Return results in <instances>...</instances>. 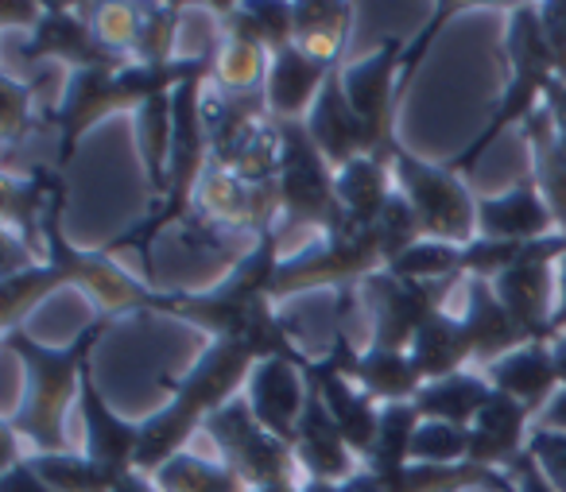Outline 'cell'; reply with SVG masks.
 I'll list each match as a JSON object with an SVG mask.
<instances>
[{
	"label": "cell",
	"mask_w": 566,
	"mask_h": 492,
	"mask_svg": "<svg viewBox=\"0 0 566 492\" xmlns=\"http://www.w3.org/2000/svg\"><path fill=\"white\" fill-rule=\"evenodd\" d=\"M249 407L275 438L295 446L303 407H307V376L295 360H256L249 376Z\"/></svg>",
	"instance_id": "obj_16"
},
{
	"label": "cell",
	"mask_w": 566,
	"mask_h": 492,
	"mask_svg": "<svg viewBox=\"0 0 566 492\" xmlns=\"http://www.w3.org/2000/svg\"><path fill=\"white\" fill-rule=\"evenodd\" d=\"M524 136L535 151V182L543 202L555 213V226L566 233V82L555 78L547 86L543 105L524 121Z\"/></svg>",
	"instance_id": "obj_14"
},
{
	"label": "cell",
	"mask_w": 566,
	"mask_h": 492,
	"mask_svg": "<svg viewBox=\"0 0 566 492\" xmlns=\"http://www.w3.org/2000/svg\"><path fill=\"white\" fill-rule=\"evenodd\" d=\"M295 458L307 465L315 481L346 484L354 477V450L342 438L338 422H334L331 407H326L318 384L307 380V407H303L300 435H295Z\"/></svg>",
	"instance_id": "obj_19"
},
{
	"label": "cell",
	"mask_w": 566,
	"mask_h": 492,
	"mask_svg": "<svg viewBox=\"0 0 566 492\" xmlns=\"http://www.w3.org/2000/svg\"><path fill=\"white\" fill-rule=\"evenodd\" d=\"M0 102H4V140H17L20 128L32 125V86H20V82L12 78H0ZM35 125H43V121H35Z\"/></svg>",
	"instance_id": "obj_39"
},
{
	"label": "cell",
	"mask_w": 566,
	"mask_h": 492,
	"mask_svg": "<svg viewBox=\"0 0 566 492\" xmlns=\"http://www.w3.org/2000/svg\"><path fill=\"white\" fill-rule=\"evenodd\" d=\"M213 82H218V94L226 97H241V94H264L268 82V63H264V48L252 40H237L229 35L226 51L213 63Z\"/></svg>",
	"instance_id": "obj_34"
},
{
	"label": "cell",
	"mask_w": 566,
	"mask_h": 492,
	"mask_svg": "<svg viewBox=\"0 0 566 492\" xmlns=\"http://www.w3.org/2000/svg\"><path fill=\"white\" fill-rule=\"evenodd\" d=\"M543 35H547L551 51H555L558 78L566 82V4H539Z\"/></svg>",
	"instance_id": "obj_40"
},
{
	"label": "cell",
	"mask_w": 566,
	"mask_h": 492,
	"mask_svg": "<svg viewBox=\"0 0 566 492\" xmlns=\"http://www.w3.org/2000/svg\"><path fill=\"white\" fill-rule=\"evenodd\" d=\"M40 20L32 24V40L24 43V55L32 63L40 59H63L78 71H125V51L109 48L102 35L90 28V20L71 4H40Z\"/></svg>",
	"instance_id": "obj_11"
},
{
	"label": "cell",
	"mask_w": 566,
	"mask_h": 492,
	"mask_svg": "<svg viewBox=\"0 0 566 492\" xmlns=\"http://www.w3.org/2000/svg\"><path fill=\"white\" fill-rule=\"evenodd\" d=\"M109 322L113 314H97L63 349H43L40 342L12 329L4 345L12 353H20V360L28 368V380H32L28 404L9 419L12 435H24L28 442L40 446V453H66V435H63L66 407H71L74 396H82V368L90 365V349L109 329Z\"/></svg>",
	"instance_id": "obj_3"
},
{
	"label": "cell",
	"mask_w": 566,
	"mask_h": 492,
	"mask_svg": "<svg viewBox=\"0 0 566 492\" xmlns=\"http://www.w3.org/2000/svg\"><path fill=\"white\" fill-rule=\"evenodd\" d=\"M535 430H566V388L535 415Z\"/></svg>",
	"instance_id": "obj_43"
},
{
	"label": "cell",
	"mask_w": 566,
	"mask_h": 492,
	"mask_svg": "<svg viewBox=\"0 0 566 492\" xmlns=\"http://www.w3.org/2000/svg\"><path fill=\"white\" fill-rule=\"evenodd\" d=\"M140 151H144V171L156 190V202L167 195V159H171V133H175V105L171 94L148 97L140 105Z\"/></svg>",
	"instance_id": "obj_31"
},
{
	"label": "cell",
	"mask_w": 566,
	"mask_h": 492,
	"mask_svg": "<svg viewBox=\"0 0 566 492\" xmlns=\"http://www.w3.org/2000/svg\"><path fill=\"white\" fill-rule=\"evenodd\" d=\"M221 12H226L229 35L260 43L272 55L295 43L292 4H221Z\"/></svg>",
	"instance_id": "obj_30"
},
{
	"label": "cell",
	"mask_w": 566,
	"mask_h": 492,
	"mask_svg": "<svg viewBox=\"0 0 566 492\" xmlns=\"http://www.w3.org/2000/svg\"><path fill=\"white\" fill-rule=\"evenodd\" d=\"M331 357L338 360V373L346 376V380L361 384L365 396H380V399H388V404H408L427 384L408 353L377 349V345L357 353L354 342H349V329H342V326L334 329Z\"/></svg>",
	"instance_id": "obj_15"
},
{
	"label": "cell",
	"mask_w": 566,
	"mask_h": 492,
	"mask_svg": "<svg viewBox=\"0 0 566 492\" xmlns=\"http://www.w3.org/2000/svg\"><path fill=\"white\" fill-rule=\"evenodd\" d=\"M493 396V384L485 376H470L458 373L447 380H431L419 388V396L411 404L419 407L423 419H439V422H454V427H473V419L481 415V407Z\"/></svg>",
	"instance_id": "obj_28"
},
{
	"label": "cell",
	"mask_w": 566,
	"mask_h": 492,
	"mask_svg": "<svg viewBox=\"0 0 566 492\" xmlns=\"http://www.w3.org/2000/svg\"><path fill=\"white\" fill-rule=\"evenodd\" d=\"M252 349L233 337H218L210 349L202 353L187 380L175 388V399L159 415H151L140 427V450H136V469L140 473H156L159 465L182 453V442L195 435V427H206L213 411L233 399L237 384L249 376Z\"/></svg>",
	"instance_id": "obj_2"
},
{
	"label": "cell",
	"mask_w": 566,
	"mask_h": 492,
	"mask_svg": "<svg viewBox=\"0 0 566 492\" xmlns=\"http://www.w3.org/2000/svg\"><path fill=\"white\" fill-rule=\"evenodd\" d=\"M388 164H392V148L380 151V156H361L338 171V198L357 229L377 226L388 198L396 195V190L388 187V182H392L388 179Z\"/></svg>",
	"instance_id": "obj_27"
},
{
	"label": "cell",
	"mask_w": 566,
	"mask_h": 492,
	"mask_svg": "<svg viewBox=\"0 0 566 492\" xmlns=\"http://www.w3.org/2000/svg\"><path fill=\"white\" fill-rule=\"evenodd\" d=\"M400 78H403V48L400 40H385L377 55L361 59V63L342 71V90H346L349 105L357 117L369 125V133L380 144H392V117L396 102H400Z\"/></svg>",
	"instance_id": "obj_12"
},
{
	"label": "cell",
	"mask_w": 566,
	"mask_h": 492,
	"mask_svg": "<svg viewBox=\"0 0 566 492\" xmlns=\"http://www.w3.org/2000/svg\"><path fill=\"white\" fill-rule=\"evenodd\" d=\"M338 492H388V489L377 481V477L369 473V469H365V473H354V477H349L346 484H338Z\"/></svg>",
	"instance_id": "obj_46"
},
{
	"label": "cell",
	"mask_w": 566,
	"mask_h": 492,
	"mask_svg": "<svg viewBox=\"0 0 566 492\" xmlns=\"http://www.w3.org/2000/svg\"><path fill=\"white\" fill-rule=\"evenodd\" d=\"M392 171L400 179V190L408 195V202L416 206L427 241H447L458 244V249L473 244L478 202H473L465 182L454 171L423 164L419 156L403 151L400 144H392Z\"/></svg>",
	"instance_id": "obj_6"
},
{
	"label": "cell",
	"mask_w": 566,
	"mask_h": 492,
	"mask_svg": "<svg viewBox=\"0 0 566 492\" xmlns=\"http://www.w3.org/2000/svg\"><path fill=\"white\" fill-rule=\"evenodd\" d=\"M295 12V43H300L307 55L326 59V63H342V48H346L349 35V17L354 9L349 4H292Z\"/></svg>",
	"instance_id": "obj_29"
},
{
	"label": "cell",
	"mask_w": 566,
	"mask_h": 492,
	"mask_svg": "<svg viewBox=\"0 0 566 492\" xmlns=\"http://www.w3.org/2000/svg\"><path fill=\"white\" fill-rule=\"evenodd\" d=\"M28 465L55 492H113L117 484V477H109L90 458H74V453H40V458H28Z\"/></svg>",
	"instance_id": "obj_35"
},
{
	"label": "cell",
	"mask_w": 566,
	"mask_h": 492,
	"mask_svg": "<svg viewBox=\"0 0 566 492\" xmlns=\"http://www.w3.org/2000/svg\"><path fill=\"white\" fill-rule=\"evenodd\" d=\"M63 202H66V187H59L55 195H51L48 210H43V226H40L51 260L43 268L28 264V268H20L17 275L4 280V287H0V318L12 326L28 306H35L51 287H59V283H82L86 291H94V299L105 306L102 314H113V318L125 311H151L156 291L136 283L133 275H125L120 268H113L102 249L78 252L66 241L63 229H59Z\"/></svg>",
	"instance_id": "obj_1"
},
{
	"label": "cell",
	"mask_w": 566,
	"mask_h": 492,
	"mask_svg": "<svg viewBox=\"0 0 566 492\" xmlns=\"http://www.w3.org/2000/svg\"><path fill=\"white\" fill-rule=\"evenodd\" d=\"M527 419H532V411H527L524 404H516L512 396H504V391L493 388L489 404L481 407V415L470 427V453H465V461L489 465V469H496V461H501V465H512V461L524 453Z\"/></svg>",
	"instance_id": "obj_24"
},
{
	"label": "cell",
	"mask_w": 566,
	"mask_h": 492,
	"mask_svg": "<svg viewBox=\"0 0 566 492\" xmlns=\"http://www.w3.org/2000/svg\"><path fill=\"white\" fill-rule=\"evenodd\" d=\"M555 226V213L543 202V190L535 179H524L501 198L478 202V233L489 241H539Z\"/></svg>",
	"instance_id": "obj_22"
},
{
	"label": "cell",
	"mask_w": 566,
	"mask_h": 492,
	"mask_svg": "<svg viewBox=\"0 0 566 492\" xmlns=\"http://www.w3.org/2000/svg\"><path fill=\"white\" fill-rule=\"evenodd\" d=\"M509 473H512V481H516V492H558L555 484L543 477V469H539V461H535L532 450L520 453V458L509 465Z\"/></svg>",
	"instance_id": "obj_41"
},
{
	"label": "cell",
	"mask_w": 566,
	"mask_h": 492,
	"mask_svg": "<svg viewBox=\"0 0 566 492\" xmlns=\"http://www.w3.org/2000/svg\"><path fill=\"white\" fill-rule=\"evenodd\" d=\"M558 329H566V257L558 260V306L551 314V334L558 337Z\"/></svg>",
	"instance_id": "obj_44"
},
{
	"label": "cell",
	"mask_w": 566,
	"mask_h": 492,
	"mask_svg": "<svg viewBox=\"0 0 566 492\" xmlns=\"http://www.w3.org/2000/svg\"><path fill=\"white\" fill-rule=\"evenodd\" d=\"M113 492H159V489L148 481V473H140V469H133V473H125L117 484H113Z\"/></svg>",
	"instance_id": "obj_45"
},
{
	"label": "cell",
	"mask_w": 566,
	"mask_h": 492,
	"mask_svg": "<svg viewBox=\"0 0 566 492\" xmlns=\"http://www.w3.org/2000/svg\"><path fill=\"white\" fill-rule=\"evenodd\" d=\"M509 59H512V78L504 86L501 105L493 109L489 125L481 128V136L470 144L465 151H458L447 164V171H473L478 159L493 148V140L516 121H527L539 102L547 97V86L558 78V63L555 51H551L547 35H543V20L535 4H516L512 9V24H509Z\"/></svg>",
	"instance_id": "obj_4"
},
{
	"label": "cell",
	"mask_w": 566,
	"mask_h": 492,
	"mask_svg": "<svg viewBox=\"0 0 566 492\" xmlns=\"http://www.w3.org/2000/svg\"><path fill=\"white\" fill-rule=\"evenodd\" d=\"M555 257L558 260L566 257V233L527 241L516 264L493 280L496 299L509 306V314L520 322V329H524L532 342H551V337H555L551 334V314H555V306H551V295H555L551 260Z\"/></svg>",
	"instance_id": "obj_10"
},
{
	"label": "cell",
	"mask_w": 566,
	"mask_h": 492,
	"mask_svg": "<svg viewBox=\"0 0 566 492\" xmlns=\"http://www.w3.org/2000/svg\"><path fill=\"white\" fill-rule=\"evenodd\" d=\"M465 453H470V427L427 419V422H419L416 438H411V458L416 461L454 465V461H465Z\"/></svg>",
	"instance_id": "obj_37"
},
{
	"label": "cell",
	"mask_w": 566,
	"mask_h": 492,
	"mask_svg": "<svg viewBox=\"0 0 566 492\" xmlns=\"http://www.w3.org/2000/svg\"><path fill=\"white\" fill-rule=\"evenodd\" d=\"M465 299H470V303H465L462 326L473 342V357H478L485 368L493 365V360H501L504 353L532 345V337L520 329V322L509 314V306L496 299L493 280H478V275H470V283H465Z\"/></svg>",
	"instance_id": "obj_20"
},
{
	"label": "cell",
	"mask_w": 566,
	"mask_h": 492,
	"mask_svg": "<svg viewBox=\"0 0 566 492\" xmlns=\"http://www.w3.org/2000/svg\"><path fill=\"white\" fill-rule=\"evenodd\" d=\"M450 283H458V275L419 283V280H396L392 272H373L361 283V299L373 318V345L396 353L411 349V342L427 326V318L439 314V299L450 291Z\"/></svg>",
	"instance_id": "obj_9"
},
{
	"label": "cell",
	"mask_w": 566,
	"mask_h": 492,
	"mask_svg": "<svg viewBox=\"0 0 566 492\" xmlns=\"http://www.w3.org/2000/svg\"><path fill=\"white\" fill-rule=\"evenodd\" d=\"M156 484L164 492H244V481L237 469L195 458V453H175L167 465H159Z\"/></svg>",
	"instance_id": "obj_33"
},
{
	"label": "cell",
	"mask_w": 566,
	"mask_h": 492,
	"mask_svg": "<svg viewBox=\"0 0 566 492\" xmlns=\"http://www.w3.org/2000/svg\"><path fill=\"white\" fill-rule=\"evenodd\" d=\"M380 264H385V249H380L377 229H349V233L326 237L315 249L283 260L272 280V299L292 295V291L303 287H326V283H334L342 291L361 287Z\"/></svg>",
	"instance_id": "obj_8"
},
{
	"label": "cell",
	"mask_w": 566,
	"mask_h": 492,
	"mask_svg": "<svg viewBox=\"0 0 566 492\" xmlns=\"http://www.w3.org/2000/svg\"><path fill=\"white\" fill-rule=\"evenodd\" d=\"M338 66L342 63H326V59L307 55L300 43L275 51L272 63H268V82H264L272 121H307V113L315 109L318 94H323L326 78Z\"/></svg>",
	"instance_id": "obj_17"
},
{
	"label": "cell",
	"mask_w": 566,
	"mask_h": 492,
	"mask_svg": "<svg viewBox=\"0 0 566 492\" xmlns=\"http://www.w3.org/2000/svg\"><path fill=\"white\" fill-rule=\"evenodd\" d=\"M0 492H55V489L28 461H17V465H9L4 477H0Z\"/></svg>",
	"instance_id": "obj_42"
},
{
	"label": "cell",
	"mask_w": 566,
	"mask_h": 492,
	"mask_svg": "<svg viewBox=\"0 0 566 492\" xmlns=\"http://www.w3.org/2000/svg\"><path fill=\"white\" fill-rule=\"evenodd\" d=\"M82 422H86V458L102 465L109 477H125L136 469V450H140V427L125 422L109 404L102 388L94 384L90 365L82 368Z\"/></svg>",
	"instance_id": "obj_18"
},
{
	"label": "cell",
	"mask_w": 566,
	"mask_h": 492,
	"mask_svg": "<svg viewBox=\"0 0 566 492\" xmlns=\"http://www.w3.org/2000/svg\"><path fill=\"white\" fill-rule=\"evenodd\" d=\"M385 272H392L396 280L431 283V280H450V275H462L465 264H462V249H458V244L427 241V237H423V241L411 244L403 257H396Z\"/></svg>",
	"instance_id": "obj_36"
},
{
	"label": "cell",
	"mask_w": 566,
	"mask_h": 492,
	"mask_svg": "<svg viewBox=\"0 0 566 492\" xmlns=\"http://www.w3.org/2000/svg\"><path fill=\"white\" fill-rule=\"evenodd\" d=\"M527 450L535 453L543 477H547L558 492H566V430H532Z\"/></svg>",
	"instance_id": "obj_38"
},
{
	"label": "cell",
	"mask_w": 566,
	"mask_h": 492,
	"mask_svg": "<svg viewBox=\"0 0 566 492\" xmlns=\"http://www.w3.org/2000/svg\"><path fill=\"white\" fill-rule=\"evenodd\" d=\"M280 128V213L283 226H318L326 237L357 229L338 198V175L311 140L307 121H275Z\"/></svg>",
	"instance_id": "obj_5"
},
{
	"label": "cell",
	"mask_w": 566,
	"mask_h": 492,
	"mask_svg": "<svg viewBox=\"0 0 566 492\" xmlns=\"http://www.w3.org/2000/svg\"><path fill=\"white\" fill-rule=\"evenodd\" d=\"M555 373H558V384H566V334L563 337H555Z\"/></svg>",
	"instance_id": "obj_47"
},
{
	"label": "cell",
	"mask_w": 566,
	"mask_h": 492,
	"mask_svg": "<svg viewBox=\"0 0 566 492\" xmlns=\"http://www.w3.org/2000/svg\"><path fill=\"white\" fill-rule=\"evenodd\" d=\"M206 435L221 450L229 469L241 473L244 484L268 489V484H292L295 446L275 438L264 422L252 415L249 399H229L221 411L206 419Z\"/></svg>",
	"instance_id": "obj_7"
},
{
	"label": "cell",
	"mask_w": 566,
	"mask_h": 492,
	"mask_svg": "<svg viewBox=\"0 0 566 492\" xmlns=\"http://www.w3.org/2000/svg\"><path fill=\"white\" fill-rule=\"evenodd\" d=\"M303 376H307L311 384H318V391H323L326 407H331L334 422H338L349 450L369 458V450L377 446V435H380V411H373L369 396L357 391L354 380H346V376L338 373V360L334 357L318 360V365H307Z\"/></svg>",
	"instance_id": "obj_21"
},
{
	"label": "cell",
	"mask_w": 566,
	"mask_h": 492,
	"mask_svg": "<svg viewBox=\"0 0 566 492\" xmlns=\"http://www.w3.org/2000/svg\"><path fill=\"white\" fill-rule=\"evenodd\" d=\"M388 492H458V489H493V492H516L512 473H496L489 465L473 461H454V465H431V461H408L403 469L388 477H377Z\"/></svg>",
	"instance_id": "obj_25"
},
{
	"label": "cell",
	"mask_w": 566,
	"mask_h": 492,
	"mask_svg": "<svg viewBox=\"0 0 566 492\" xmlns=\"http://www.w3.org/2000/svg\"><path fill=\"white\" fill-rule=\"evenodd\" d=\"M485 380L493 384L496 391L512 396L516 404H524L532 411V419L543 411V404H551V391L558 384L555 373V349L547 342H532L524 349H512L504 353L501 360L485 368Z\"/></svg>",
	"instance_id": "obj_23"
},
{
	"label": "cell",
	"mask_w": 566,
	"mask_h": 492,
	"mask_svg": "<svg viewBox=\"0 0 566 492\" xmlns=\"http://www.w3.org/2000/svg\"><path fill=\"white\" fill-rule=\"evenodd\" d=\"M419 407L411 404H388L385 411H380V435H377V446L369 450V473L373 477H388L396 473V469L408 465L411 458V438H416L419 430Z\"/></svg>",
	"instance_id": "obj_32"
},
{
	"label": "cell",
	"mask_w": 566,
	"mask_h": 492,
	"mask_svg": "<svg viewBox=\"0 0 566 492\" xmlns=\"http://www.w3.org/2000/svg\"><path fill=\"white\" fill-rule=\"evenodd\" d=\"M408 357L416 360L419 376H423L427 384L447 380V376L462 373V365L473 357V342H470V334H465L462 318H450V314L439 311L434 318H427V326L416 334Z\"/></svg>",
	"instance_id": "obj_26"
},
{
	"label": "cell",
	"mask_w": 566,
	"mask_h": 492,
	"mask_svg": "<svg viewBox=\"0 0 566 492\" xmlns=\"http://www.w3.org/2000/svg\"><path fill=\"white\" fill-rule=\"evenodd\" d=\"M307 133H311V140L323 148L326 164H331L334 171H342V167H349L361 156H380V151H388L396 144L392 140L385 148V144L369 133V125L354 113L346 90H342V66L326 78L315 109L307 113Z\"/></svg>",
	"instance_id": "obj_13"
}]
</instances>
